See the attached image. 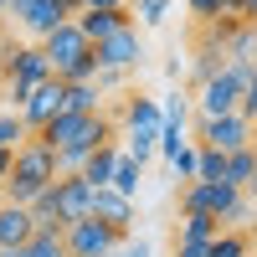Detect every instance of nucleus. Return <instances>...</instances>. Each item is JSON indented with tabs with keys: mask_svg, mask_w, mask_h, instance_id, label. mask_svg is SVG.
Segmentation results:
<instances>
[{
	"mask_svg": "<svg viewBox=\"0 0 257 257\" xmlns=\"http://www.w3.org/2000/svg\"><path fill=\"white\" fill-rule=\"evenodd\" d=\"M52 185H57V155L41 139H26L16 149V165H11V180H6V201L31 206L36 196H47Z\"/></svg>",
	"mask_w": 257,
	"mask_h": 257,
	"instance_id": "f257e3e1",
	"label": "nucleus"
},
{
	"mask_svg": "<svg viewBox=\"0 0 257 257\" xmlns=\"http://www.w3.org/2000/svg\"><path fill=\"white\" fill-rule=\"evenodd\" d=\"M41 52H47L52 72L62 82H98V52H93V41L82 36L77 21H67L62 31H52L47 41H41Z\"/></svg>",
	"mask_w": 257,
	"mask_h": 257,
	"instance_id": "f03ea898",
	"label": "nucleus"
},
{
	"mask_svg": "<svg viewBox=\"0 0 257 257\" xmlns=\"http://www.w3.org/2000/svg\"><path fill=\"white\" fill-rule=\"evenodd\" d=\"M36 139L47 144L52 155H62V149H82V155H93V149L113 144V123L103 118V113H62V118H52L47 128H41Z\"/></svg>",
	"mask_w": 257,
	"mask_h": 257,
	"instance_id": "7ed1b4c3",
	"label": "nucleus"
},
{
	"mask_svg": "<svg viewBox=\"0 0 257 257\" xmlns=\"http://www.w3.org/2000/svg\"><path fill=\"white\" fill-rule=\"evenodd\" d=\"M52 62L41 47H6V103L21 113L26 108V98L41 88V82H52Z\"/></svg>",
	"mask_w": 257,
	"mask_h": 257,
	"instance_id": "20e7f679",
	"label": "nucleus"
},
{
	"mask_svg": "<svg viewBox=\"0 0 257 257\" xmlns=\"http://www.w3.org/2000/svg\"><path fill=\"white\" fill-rule=\"evenodd\" d=\"M160 128H165V108L155 98H134L128 103V134L123 139H128V155H134L139 165L160 149Z\"/></svg>",
	"mask_w": 257,
	"mask_h": 257,
	"instance_id": "39448f33",
	"label": "nucleus"
},
{
	"mask_svg": "<svg viewBox=\"0 0 257 257\" xmlns=\"http://www.w3.org/2000/svg\"><path fill=\"white\" fill-rule=\"evenodd\" d=\"M11 21H21V31L36 36V47H41L52 31H62V26L77 21V16H72L67 0H16V16H11Z\"/></svg>",
	"mask_w": 257,
	"mask_h": 257,
	"instance_id": "423d86ee",
	"label": "nucleus"
},
{
	"mask_svg": "<svg viewBox=\"0 0 257 257\" xmlns=\"http://www.w3.org/2000/svg\"><path fill=\"white\" fill-rule=\"evenodd\" d=\"M62 242H67V252L72 257H108V252H118L123 247V231H113L108 221H77V226H67L62 231Z\"/></svg>",
	"mask_w": 257,
	"mask_h": 257,
	"instance_id": "0eeeda50",
	"label": "nucleus"
},
{
	"mask_svg": "<svg viewBox=\"0 0 257 257\" xmlns=\"http://www.w3.org/2000/svg\"><path fill=\"white\" fill-rule=\"evenodd\" d=\"M98 72H134L144 62V36L134 31V21H128L123 31H113L108 41H98Z\"/></svg>",
	"mask_w": 257,
	"mask_h": 257,
	"instance_id": "6e6552de",
	"label": "nucleus"
},
{
	"mask_svg": "<svg viewBox=\"0 0 257 257\" xmlns=\"http://www.w3.org/2000/svg\"><path fill=\"white\" fill-rule=\"evenodd\" d=\"M93 196H98V190H93L88 180H82V175H67V180H57V185H52V206H57V221H62V231L93 216Z\"/></svg>",
	"mask_w": 257,
	"mask_h": 257,
	"instance_id": "1a4fd4ad",
	"label": "nucleus"
},
{
	"mask_svg": "<svg viewBox=\"0 0 257 257\" xmlns=\"http://www.w3.org/2000/svg\"><path fill=\"white\" fill-rule=\"evenodd\" d=\"M252 118L242 113H226V118H201V144L206 149H221V155H237V149H252Z\"/></svg>",
	"mask_w": 257,
	"mask_h": 257,
	"instance_id": "9d476101",
	"label": "nucleus"
},
{
	"mask_svg": "<svg viewBox=\"0 0 257 257\" xmlns=\"http://www.w3.org/2000/svg\"><path fill=\"white\" fill-rule=\"evenodd\" d=\"M67 113V82L62 77H52V82H41V88L26 98V108H21V118H26V128L31 134H41L52 118H62Z\"/></svg>",
	"mask_w": 257,
	"mask_h": 257,
	"instance_id": "9b49d317",
	"label": "nucleus"
},
{
	"mask_svg": "<svg viewBox=\"0 0 257 257\" xmlns=\"http://www.w3.org/2000/svg\"><path fill=\"white\" fill-rule=\"evenodd\" d=\"M36 237V221H31V206H16V201H6L0 206V247H11V252H21Z\"/></svg>",
	"mask_w": 257,
	"mask_h": 257,
	"instance_id": "f8f14e48",
	"label": "nucleus"
},
{
	"mask_svg": "<svg viewBox=\"0 0 257 257\" xmlns=\"http://www.w3.org/2000/svg\"><path fill=\"white\" fill-rule=\"evenodd\" d=\"M93 221H108L113 231H123V237H128V221H134V201H128V196H118L113 185H103L98 196H93Z\"/></svg>",
	"mask_w": 257,
	"mask_h": 257,
	"instance_id": "ddd939ff",
	"label": "nucleus"
},
{
	"mask_svg": "<svg viewBox=\"0 0 257 257\" xmlns=\"http://www.w3.org/2000/svg\"><path fill=\"white\" fill-rule=\"evenodd\" d=\"M77 26H82V36L98 47V41H108L113 31L128 26V11H82V16H77Z\"/></svg>",
	"mask_w": 257,
	"mask_h": 257,
	"instance_id": "4468645a",
	"label": "nucleus"
},
{
	"mask_svg": "<svg viewBox=\"0 0 257 257\" xmlns=\"http://www.w3.org/2000/svg\"><path fill=\"white\" fill-rule=\"evenodd\" d=\"M118 160H123V149H118V144H103V149H93V155H88V170H82V180H88L93 190L113 185V170H118Z\"/></svg>",
	"mask_w": 257,
	"mask_h": 257,
	"instance_id": "2eb2a0df",
	"label": "nucleus"
},
{
	"mask_svg": "<svg viewBox=\"0 0 257 257\" xmlns=\"http://www.w3.org/2000/svg\"><path fill=\"white\" fill-rule=\"evenodd\" d=\"M226 185H237V190H252V185H257V149H237V155H226Z\"/></svg>",
	"mask_w": 257,
	"mask_h": 257,
	"instance_id": "dca6fc26",
	"label": "nucleus"
},
{
	"mask_svg": "<svg viewBox=\"0 0 257 257\" xmlns=\"http://www.w3.org/2000/svg\"><path fill=\"white\" fill-rule=\"evenodd\" d=\"M26 139H36L31 128H26V118H21L16 108H0V149H11V155H16Z\"/></svg>",
	"mask_w": 257,
	"mask_h": 257,
	"instance_id": "f3484780",
	"label": "nucleus"
},
{
	"mask_svg": "<svg viewBox=\"0 0 257 257\" xmlns=\"http://www.w3.org/2000/svg\"><path fill=\"white\" fill-rule=\"evenodd\" d=\"M139 180H144V165H139V160L123 149V160H118V170H113V190L134 201V196H139Z\"/></svg>",
	"mask_w": 257,
	"mask_h": 257,
	"instance_id": "a211bd4d",
	"label": "nucleus"
},
{
	"mask_svg": "<svg viewBox=\"0 0 257 257\" xmlns=\"http://www.w3.org/2000/svg\"><path fill=\"white\" fill-rule=\"evenodd\" d=\"M98 103H103L98 82H67V113H98Z\"/></svg>",
	"mask_w": 257,
	"mask_h": 257,
	"instance_id": "6ab92c4d",
	"label": "nucleus"
},
{
	"mask_svg": "<svg viewBox=\"0 0 257 257\" xmlns=\"http://www.w3.org/2000/svg\"><path fill=\"white\" fill-rule=\"evenodd\" d=\"M221 221L216 216H180V242H216Z\"/></svg>",
	"mask_w": 257,
	"mask_h": 257,
	"instance_id": "aec40b11",
	"label": "nucleus"
},
{
	"mask_svg": "<svg viewBox=\"0 0 257 257\" xmlns=\"http://www.w3.org/2000/svg\"><path fill=\"white\" fill-rule=\"evenodd\" d=\"M21 252H26V257H72L67 242H62V231H36V237L21 247Z\"/></svg>",
	"mask_w": 257,
	"mask_h": 257,
	"instance_id": "412c9836",
	"label": "nucleus"
},
{
	"mask_svg": "<svg viewBox=\"0 0 257 257\" xmlns=\"http://www.w3.org/2000/svg\"><path fill=\"white\" fill-rule=\"evenodd\" d=\"M211 257H252L247 231H226V226H221V237L211 242Z\"/></svg>",
	"mask_w": 257,
	"mask_h": 257,
	"instance_id": "4be33fe9",
	"label": "nucleus"
},
{
	"mask_svg": "<svg viewBox=\"0 0 257 257\" xmlns=\"http://www.w3.org/2000/svg\"><path fill=\"white\" fill-rule=\"evenodd\" d=\"M170 170H175L185 185H196V180H201V144H185V149H180V160L170 165Z\"/></svg>",
	"mask_w": 257,
	"mask_h": 257,
	"instance_id": "5701e85b",
	"label": "nucleus"
},
{
	"mask_svg": "<svg viewBox=\"0 0 257 257\" xmlns=\"http://www.w3.org/2000/svg\"><path fill=\"white\" fill-rule=\"evenodd\" d=\"M201 180L206 185H221L226 180V155H221V149H206L201 144Z\"/></svg>",
	"mask_w": 257,
	"mask_h": 257,
	"instance_id": "b1692460",
	"label": "nucleus"
},
{
	"mask_svg": "<svg viewBox=\"0 0 257 257\" xmlns=\"http://www.w3.org/2000/svg\"><path fill=\"white\" fill-rule=\"evenodd\" d=\"M180 149H185V123H165V128H160V155L175 165V160H180Z\"/></svg>",
	"mask_w": 257,
	"mask_h": 257,
	"instance_id": "393cba45",
	"label": "nucleus"
},
{
	"mask_svg": "<svg viewBox=\"0 0 257 257\" xmlns=\"http://www.w3.org/2000/svg\"><path fill=\"white\" fill-rule=\"evenodd\" d=\"M82 170H88V155H82V149H62V155H57V180L82 175Z\"/></svg>",
	"mask_w": 257,
	"mask_h": 257,
	"instance_id": "a878e982",
	"label": "nucleus"
},
{
	"mask_svg": "<svg viewBox=\"0 0 257 257\" xmlns=\"http://www.w3.org/2000/svg\"><path fill=\"white\" fill-rule=\"evenodd\" d=\"M165 16H170V0H139V21L144 26H165Z\"/></svg>",
	"mask_w": 257,
	"mask_h": 257,
	"instance_id": "bb28decb",
	"label": "nucleus"
},
{
	"mask_svg": "<svg viewBox=\"0 0 257 257\" xmlns=\"http://www.w3.org/2000/svg\"><path fill=\"white\" fill-rule=\"evenodd\" d=\"M72 6V16H82V11H128L123 0H67Z\"/></svg>",
	"mask_w": 257,
	"mask_h": 257,
	"instance_id": "cd10ccee",
	"label": "nucleus"
},
{
	"mask_svg": "<svg viewBox=\"0 0 257 257\" xmlns=\"http://www.w3.org/2000/svg\"><path fill=\"white\" fill-rule=\"evenodd\" d=\"M190 11H196L201 21H216L221 11H231V0H190Z\"/></svg>",
	"mask_w": 257,
	"mask_h": 257,
	"instance_id": "c85d7f7f",
	"label": "nucleus"
},
{
	"mask_svg": "<svg viewBox=\"0 0 257 257\" xmlns=\"http://www.w3.org/2000/svg\"><path fill=\"white\" fill-rule=\"evenodd\" d=\"M160 108H165V123H185V98H180V93H170Z\"/></svg>",
	"mask_w": 257,
	"mask_h": 257,
	"instance_id": "c756f323",
	"label": "nucleus"
},
{
	"mask_svg": "<svg viewBox=\"0 0 257 257\" xmlns=\"http://www.w3.org/2000/svg\"><path fill=\"white\" fill-rule=\"evenodd\" d=\"M242 118H252V123H257V72H252V82L242 88Z\"/></svg>",
	"mask_w": 257,
	"mask_h": 257,
	"instance_id": "7c9ffc66",
	"label": "nucleus"
},
{
	"mask_svg": "<svg viewBox=\"0 0 257 257\" xmlns=\"http://www.w3.org/2000/svg\"><path fill=\"white\" fill-rule=\"evenodd\" d=\"M175 257H211V242H175Z\"/></svg>",
	"mask_w": 257,
	"mask_h": 257,
	"instance_id": "2f4dec72",
	"label": "nucleus"
},
{
	"mask_svg": "<svg viewBox=\"0 0 257 257\" xmlns=\"http://www.w3.org/2000/svg\"><path fill=\"white\" fill-rule=\"evenodd\" d=\"M231 16H242L247 26H257V0H231Z\"/></svg>",
	"mask_w": 257,
	"mask_h": 257,
	"instance_id": "473e14b6",
	"label": "nucleus"
},
{
	"mask_svg": "<svg viewBox=\"0 0 257 257\" xmlns=\"http://www.w3.org/2000/svg\"><path fill=\"white\" fill-rule=\"evenodd\" d=\"M118 82H123V72H98V93H113Z\"/></svg>",
	"mask_w": 257,
	"mask_h": 257,
	"instance_id": "72a5a7b5",
	"label": "nucleus"
},
{
	"mask_svg": "<svg viewBox=\"0 0 257 257\" xmlns=\"http://www.w3.org/2000/svg\"><path fill=\"white\" fill-rule=\"evenodd\" d=\"M11 165H16V155H11V149H0V190H6V180H11Z\"/></svg>",
	"mask_w": 257,
	"mask_h": 257,
	"instance_id": "f704fd0d",
	"label": "nucleus"
},
{
	"mask_svg": "<svg viewBox=\"0 0 257 257\" xmlns=\"http://www.w3.org/2000/svg\"><path fill=\"white\" fill-rule=\"evenodd\" d=\"M149 252H155L149 242H134V247H123V257H149Z\"/></svg>",
	"mask_w": 257,
	"mask_h": 257,
	"instance_id": "c9c22d12",
	"label": "nucleus"
},
{
	"mask_svg": "<svg viewBox=\"0 0 257 257\" xmlns=\"http://www.w3.org/2000/svg\"><path fill=\"white\" fill-rule=\"evenodd\" d=\"M16 16V0H0V21H11Z\"/></svg>",
	"mask_w": 257,
	"mask_h": 257,
	"instance_id": "e433bc0d",
	"label": "nucleus"
},
{
	"mask_svg": "<svg viewBox=\"0 0 257 257\" xmlns=\"http://www.w3.org/2000/svg\"><path fill=\"white\" fill-rule=\"evenodd\" d=\"M0 93H6V47H0Z\"/></svg>",
	"mask_w": 257,
	"mask_h": 257,
	"instance_id": "4c0bfd02",
	"label": "nucleus"
},
{
	"mask_svg": "<svg viewBox=\"0 0 257 257\" xmlns=\"http://www.w3.org/2000/svg\"><path fill=\"white\" fill-rule=\"evenodd\" d=\"M0 257H26V252H11V247H0Z\"/></svg>",
	"mask_w": 257,
	"mask_h": 257,
	"instance_id": "58836bf2",
	"label": "nucleus"
},
{
	"mask_svg": "<svg viewBox=\"0 0 257 257\" xmlns=\"http://www.w3.org/2000/svg\"><path fill=\"white\" fill-rule=\"evenodd\" d=\"M247 196H252V201H257V185H252V190H247Z\"/></svg>",
	"mask_w": 257,
	"mask_h": 257,
	"instance_id": "ea45409f",
	"label": "nucleus"
},
{
	"mask_svg": "<svg viewBox=\"0 0 257 257\" xmlns=\"http://www.w3.org/2000/svg\"><path fill=\"white\" fill-rule=\"evenodd\" d=\"M252 149H257V128H252Z\"/></svg>",
	"mask_w": 257,
	"mask_h": 257,
	"instance_id": "a19ab883",
	"label": "nucleus"
},
{
	"mask_svg": "<svg viewBox=\"0 0 257 257\" xmlns=\"http://www.w3.org/2000/svg\"><path fill=\"white\" fill-rule=\"evenodd\" d=\"M108 257H123V247H118V252H108Z\"/></svg>",
	"mask_w": 257,
	"mask_h": 257,
	"instance_id": "79ce46f5",
	"label": "nucleus"
},
{
	"mask_svg": "<svg viewBox=\"0 0 257 257\" xmlns=\"http://www.w3.org/2000/svg\"><path fill=\"white\" fill-rule=\"evenodd\" d=\"M0 206H6V190H0Z\"/></svg>",
	"mask_w": 257,
	"mask_h": 257,
	"instance_id": "37998d69",
	"label": "nucleus"
}]
</instances>
